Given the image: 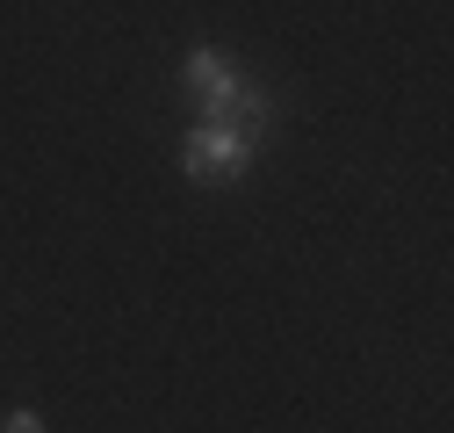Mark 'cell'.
Listing matches in <instances>:
<instances>
[{
  "instance_id": "cell-1",
  "label": "cell",
  "mask_w": 454,
  "mask_h": 433,
  "mask_svg": "<svg viewBox=\"0 0 454 433\" xmlns=\"http://www.w3.org/2000/svg\"><path fill=\"white\" fill-rule=\"evenodd\" d=\"M253 152H260V145H246L231 123H195V130L181 138V174H188L195 188H239V181L253 174Z\"/></svg>"
},
{
  "instance_id": "cell-2",
  "label": "cell",
  "mask_w": 454,
  "mask_h": 433,
  "mask_svg": "<svg viewBox=\"0 0 454 433\" xmlns=\"http://www.w3.org/2000/svg\"><path fill=\"white\" fill-rule=\"evenodd\" d=\"M239 80H246V73L223 59L216 43H195L188 59H181V94L195 101V123H223V108H231Z\"/></svg>"
},
{
  "instance_id": "cell-3",
  "label": "cell",
  "mask_w": 454,
  "mask_h": 433,
  "mask_svg": "<svg viewBox=\"0 0 454 433\" xmlns=\"http://www.w3.org/2000/svg\"><path fill=\"white\" fill-rule=\"evenodd\" d=\"M223 123H231L246 145H260L267 130H274V94H267V80H239V94H231V108H223Z\"/></svg>"
},
{
  "instance_id": "cell-4",
  "label": "cell",
  "mask_w": 454,
  "mask_h": 433,
  "mask_svg": "<svg viewBox=\"0 0 454 433\" xmlns=\"http://www.w3.org/2000/svg\"><path fill=\"white\" fill-rule=\"evenodd\" d=\"M0 433H43V412H29V405H15L8 419H0Z\"/></svg>"
}]
</instances>
